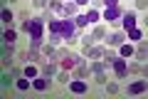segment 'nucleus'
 I'll list each match as a JSON object with an SVG mask.
<instances>
[{
	"mask_svg": "<svg viewBox=\"0 0 148 99\" xmlns=\"http://www.w3.org/2000/svg\"><path fill=\"white\" fill-rule=\"evenodd\" d=\"M42 52L47 55V57H57V50H54V45H47V47H42Z\"/></svg>",
	"mask_w": 148,
	"mask_h": 99,
	"instance_id": "nucleus-19",
	"label": "nucleus"
},
{
	"mask_svg": "<svg viewBox=\"0 0 148 99\" xmlns=\"http://www.w3.org/2000/svg\"><path fill=\"white\" fill-rule=\"evenodd\" d=\"M3 3H15V0H3Z\"/></svg>",
	"mask_w": 148,
	"mask_h": 99,
	"instance_id": "nucleus-34",
	"label": "nucleus"
},
{
	"mask_svg": "<svg viewBox=\"0 0 148 99\" xmlns=\"http://www.w3.org/2000/svg\"><path fill=\"white\" fill-rule=\"evenodd\" d=\"M59 82L67 84V82H69V74H67V72H62V74H59Z\"/></svg>",
	"mask_w": 148,
	"mask_h": 99,
	"instance_id": "nucleus-31",
	"label": "nucleus"
},
{
	"mask_svg": "<svg viewBox=\"0 0 148 99\" xmlns=\"http://www.w3.org/2000/svg\"><path fill=\"white\" fill-rule=\"evenodd\" d=\"M42 17H35V22L30 25V47L32 50H37V47H42Z\"/></svg>",
	"mask_w": 148,
	"mask_h": 99,
	"instance_id": "nucleus-2",
	"label": "nucleus"
},
{
	"mask_svg": "<svg viewBox=\"0 0 148 99\" xmlns=\"http://www.w3.org/2000/svg\"><path fill=\"white\" fill-rule=\"evenodd\" d=\"M86 20H89V22H96V20H99V12H96V10L86 12Z\"/></svg>",
	"mask_w": 148,
	"mask_h": 99,
	"instance_id": "nucleus-26",
	"label": "nucleus"
},
{
	"mask_svg": "<svg viewBox=\"0 0 148 99\" xmlns=\"http://www.w3.org/2000/svg\"><path fill=\"white\" fill-rule=\"evenodd\" d=\"M146 5H148L146 0H136V8H138V10H146Z\"/></svg>",
	"mask_w": 148,
	"mask_h": 99,
	"instance_id": "nucleus-30",
	"label": "nucleus"
},
{
	"mask_svg": "<svg viewBox=\"0 0 148 99\" xmlns=\"http://www.w3.org/2000/svg\"><path fill=\"white\" fill-rule=\"evenodd\" d=\"M119 17H121V10H119V5H114V8H106V12H104V20H109V22H119Z\"/></svg>",
	"mask_w": 148,
	"mask_h": 99,
	"instance_id": "nucleus-4",
	"label": "nucleus"
},
{
	"mask_svg": "<svg viewBox=\"0 0 148 99\" xmlns=\"http://www.w3.org/2000/svg\"><path fill=\"white\" fill-rule=\"evenodd\" d=\"M136 57H138V62H146V42H141V47H138Z\"/></svg>",
	"mask_w": 148,
	"mask_h": 99,
	"instance_id": "nucleus-15",
	"label": "nucleus"
},
{
	"mask_svg": "<svg viewBox=\"0 0 148 99\" xmlns=\"http://www.w3.org/2000/svg\"><path fill=\"white\" fill-rule=\"evenodd\" d=\"M69 89L77 92V94H84V92H86V84L82 82V79H77V82H69Z\"/></svg>",
	"mask_w": 148,
	"mask_h": 99,
	"instance_id": "nucleus-10",
	"label": "nucleus"
},
{
	"mask_svg": "<svg viewBox=\"0 0 148 99\" xmlns=\"http://www.w3.org/2000/svg\"><path fill=\"white\" fill-rule=\"evenodd\" d=\"M74 20H77V22H74V25H77V27H84L86 22H89V20H86V15H77V17H74Z\"/></svg>",
	"mask_w": 148,
	"mask_h": 99,
	"instance_id": "nucleus-21",
	"label": "nucleus"
},
{
	"mask_svg": "<svg viewBox=\"0 0 148 99\" xmlns=\"http://www.w3.org/2000/svg\"><path fill=\"white\" fill-rule=\"evenodd\" d=\"M59 40H64L59 32H52V35H49V42H52V45H59Z\"/></svg>",
	"mask_w": 148,
	"mask_h": 99,
	"instance_id": "nucleus-23",
	"label": "nucleus"
},
{
	"mask_svg": "<svg viewBox=\"0 0 148 99\" xmlns=\"http://www.w3.org/2000/svg\"><path fill=\"white\" fill-rule=\"evenodd\" d=\"M3 22H12V10H3Z\"/></svg>",
	"mask_w": 148,
	"mask_h": 99,
	"instance_id": "nucleus-24",
	"label": "nucleus"
},
{
	"mask_svg": "<svg viewBox=\"0 0 148 99\" xmlns=\"http://www.w3.org/2000/svg\"><path fill=\"white\" fill-rule=\"evenodd\" d=\"M49 32H59L67 45H74V20H49Z\"/></svg>",
	"mask_w": 148,
	"mask_h": 99,
	"instance_id": "nucleus-1",
	"label": "nucleus"
},
{
	"mask_svg": "<svg viewBox=\"0 0 148 99\" xmlns=\"http://www.w3.org/2000/svg\"><path fill=\"white\" fill-rule=\"evenodd\" d=\"M12 79H15V74H12V72H5V74H3V87H10Z\"/></svg>",
	"mask_w": 148,
	"mask_h": 99,
	"instance_id": "nucleus-17",
	"label": "nucleus"
},
{
	"mask_svg": "<svg viewBox=\"0 0 148 99\" xmlns=\"http://www.w3.org/2000/svg\"><path fill=\"white\" fill-rule=\"evenodd\" d=\"M126 92H128V94H143V92H146V82H143V79H138V82L128 84Z\"/></svg>",
	"mask_w": 148,
	"mask_h": 99,
	"instance_id": "nucleus-6",
	"label": "nucleus"
},
{
	"mask_svg": "<svg viewBox=\"0 0 148 99\" xmlns=\"http://www.w3.org/2000/svg\"><path fill=\"white\" fill-rule=\"evenodd\" d=\"M111 67L116 69V74H119V77H126V74H128V69H126V64H123V60H119V57H114Z\"/></svg>",
	"mask_w": 148,
	"mask_h": 99,
	"instance_id": "nucleus-5",
	"label": "nucleus"
},
{
	"mask_svg": "<svg viewBox=\"0 0 148 99\" xmlns=\"http://www.w3.org/2000/svg\"><path fill=\"white\" fill-rule=\"evenodd\" d=\"M64 15H74V5H72V3H67V5H64Z\"/></svg>",
	"mask_w": 148,
	"mask_h": 99,
	"instance_id": "nucleus-27",
	"label": "nucleus"
},
{
	"mask_svg": "<svg viewBox=\"0 0 148 99\" xmlns=\"http://www.w3.org/2000/svg\"><path fill=\"white\" fill-rule=\"evenodd\" d=\"M74 3H77V5H86V3H89V0H74Z\"/></svg>",
	"mask_w": 148,
	"mask_h": 99,
	"instance_id": "nucleus-33",
	"label": "nucleus"
},
{
	"mask_svg": "<svg viewBox=\"0 0 148 99\" xmlns=\"http://www.w3.org/2000/svg\"><path fill=\"white\" fill-rule=\"evenodd\" d=\"M12 55H15V47H12L10 42H5V45H3V64H5L8 69H10V64H12Z\"/></svg>",
	"mask_w": 148,
	"mask_h": 99,
	"instance_id": "nucleus-3",
	"label": "nucleus"
},
{
	"mask_svg": "<svg viewBox=\"0 0 148 99\" xmlns=\"http://www.w3.org/2000/svg\"><path fill=\"white\" fill-rule=\"evenodd\" d=\"M119 55H121V57H131V55H133V45H121Z\"/></svg>",
	"mask_w": 148,
	"mask_h": 99,
	"instance_id": "nucleus-13",
	"label": "nucleus"
},
{
	"mask_svg": "<svg viewBox=\"0 0 148 99\" xmlns=\"http://www.w3.org/2000/svg\"><path fill=\"white\" fill-rule=\"evenodd\" d=\"M30 77H25V79H17V89H20V92H27V89H30Z\"/></svg>",
	"mask_w": 148,
	"mask_h": 99,
	"instance_id": "nucleus-14",
	"label": "nucleus"
},
{
	"mask_svg": "<svg viewBox=\"0 0 148 99\" xmlns=\"http://www.w3.org/2000/svg\"><path fill=\"white\" fill-rule=\"evenodd\" d=\"M25 77L35 79V77H37V67H32V64H30V67H25Z\"/></svg>",
	"mask_w": 148,
	"mask_h": 99,
	"instance_id": "nucleus-20",
	"label": "nucleus"
},
{
	"mask_svg": "<svg viewBox=\"0 0 148 99\" xmlns=\"http://www.w3.org/2000/svg\"><path fill=\"white\" fill-rule=\"evenodd\" d=\"M47 5H49V10H52V12H62V10H64V5H62V3H57V0L47 3Z\"/></svg>",
	"mask_w": 148,
	"mask_h": 99,
	"instance_id": "nucleus-16",
	"label": "nucleus"
},
{
	"mask_svg": "<svg viewBox=\"0 0 148 99\" xmlns=\"http://www.w3.org/2000/svg\"><path fill=\"white\" fill-rule=\"evenodd\" d=\"M15 40H17V32H15V30H5V35H3V42H10V45H12Z\"/></svg>",
	"mask_w": 148,
	"mask_h": 99,
	"instance_id": "nucleus-12",
	"label": "nucleus"
},
{
	"mask_svg": "<svg viewBox=\"0 0 148 99\" xmlns=\"http://www.w3.org/2000/svg\"><path fill=\"white\" fill-rule=\"evenodd\" d=\"M128 37H131V40H143V32L136 30V27H131V30H128Z\"/></svg>",
	"mask_w": 148,
	"mask_h": 99,
	"instance_id": "nucleus-18",
	"label": "nucleus"
},
{
	"mask_svg": "<svg viewBox=\"0 0 148 99\" xmlns=\"http://www.w3.org/2000/svg\"><path fill=\"white\" fill-rule=\"evenodd\" d=\"M32 5L35 8H47V0H32Z\"/></svg>",
	"mask_w": 148,
	"mask_h": 99,
	"instance_id": "nucleus-29",
	"label": "nucleus"
},
{
	"mask_svg": "<svg viewBox=\"0 0 148 99\" xmlns=\"http://www.w3.org/2000/svg\"><path fill=\"white\" fill-rule=\"evenodd\" d=\"M104 67H106V64H101V62H91V72H104Z\"/></svg>",
	"mask_w": 148,
	"mask_h": 99,
	"instance_id": "nucleus-22",
	"label": "nucleus"
},
{
	"mask_svg": "<svg viewBox=\"0 0 148 99\" xmlns=\"http://www.w3.org/2000/svg\"><path fill=\"white\" fill-rule=\"evenodd\" d=\"M121 22H123L126 30H131V27H136V15H133V12H123V15H121Z\"/></svg>",
	"mask_w": 148,
	"mask_h": 99,
	"instance_id": "nucleus-8",
	"label": "nucleus"
},
{
	"mask_svg": "<svg viewBox=\"0 0 148 99\" xmlns=\"http://www.w3.org/2000/svg\"><path fill=\"white\" fill-rule=\"evenodd\" d=\"M54 72H57V64H52V62H45L42 64V74H45V77H54Z\"/></svg>",
	"mask_w": 148,
	"mask_h": 99,
	"instance_id": "nucleus-11",
	"label": "nucleus"
},
{
	"mask_svg": "<svg viewBox=\"0 0 148 99\" xmlns=\"http://www.w3.org/2000/svg\"><path fill=\"white\" fill-rule=\"evenodd\" d=\"M106 92H109V94H116V92H119V84H116V82L106 84Z\"/></svg>",
	"mask_w": 148,
	"mask_h": 99,
	"instance_id": "nucleus-25",
	"label": "nucleus"
},
{
	"mask_svg": "<svg viewBox=\"0 0 148 99\" xmlns=\"http://www.w3.org/2000/svg\"><path fill=\"white\" fill-rule=\"evenodd\" d=\"M32 84H35V89L45 92V89H49V77H35V79H32Z\"/></svg>",
	"mask_w": 148,
	"mask_h": 99,
	"instance_id": "nucleus-9",
	"label": "nucleus"
},
{
	"mask_svg": "<svg viewBox=\"0 0 148 99\" xmlns=\"http://www.w3.org/2000/svg\"><path fill=\"white\" fill-rule=\"evenodd\" d=\"M94 82H96V84H106V77H104V74H101V72H96Z\"/></svg>",
	"mask_w": 148,
	"mask_h": 99,
	"instance_id": "nucleus-28",
	"label": "nucleus"
},
{
	"mask_svg": "<svg viewBox=\"0 0 148 99\" xmlns=\"http://www.w3.org/2000/svg\"><path fill=\"white\" fill-rule=\"evenodd\" d=\"M123 40H126V35H123V32H114V35H109L106 45H109V47H114V45H123Z\"/></svg>",
	"mask_w": 148,
	"mask_h": 99,
	"instance_id": "nucleus-7",
	"label": "nucleus"
},
{
	"mask_svg": "<svg viewBox=\"0 0 148 99\" xmlns=\"http://www.w3.org/2000/svg\"><path fill=\"white\" fill-rule=\"evenodd\" d=\"M104 5H109V8H114V5H119V0H104Z\"/></svg>",
	"mask_w": 148,
	"mask_h": 99,
	"instance_id": "nucleus-32",
	"label": "nucleus"
}]
</instances>
